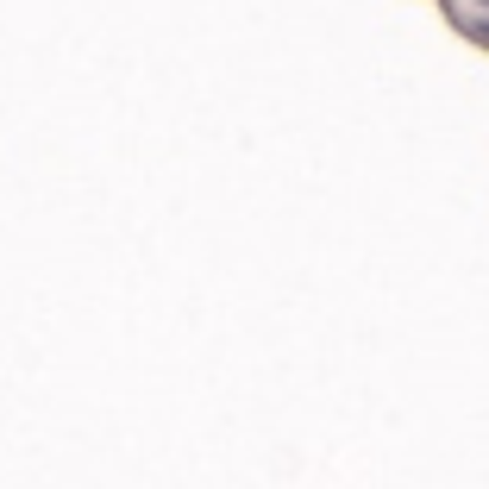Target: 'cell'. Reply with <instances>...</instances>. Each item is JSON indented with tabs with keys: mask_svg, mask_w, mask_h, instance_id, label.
<instances>
[{
	"mask_svg": "<svg viewBox=\"0 0 489 489\" xmlns=\"http://www.w3.org/2000/svg\"><path fill=\"white\" fill-rule=\"evenodd\" d=\"M433 6L452 19L458 38H471L477 51H489V0H433Z\"/></svg>",
	"mask_w": 489,
	"mask_h": 489,
	"instance_id": "obj_1",
	"label": "cell"
}]
</instances>
